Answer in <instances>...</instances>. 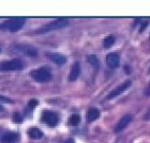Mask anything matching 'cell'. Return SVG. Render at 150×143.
Masks as SVG:
<instances>
[{
  "instance_id": "cell-20",
  "label": "cell",
  "mask_w": 150,
  "mask_h": 143,
  "mask_svg": "<svg viewBox=\"0 0 150 143\" xmlns=\"http://www.w3.org/2000/svg\"><path fill=\"white\" fill-rule=\"evenodd\" d=\"M144 120L145 121H148V120H150V108L147 110V112L145 113V115H144Z\"/></svg>"
},
{
  "instance_id": "cell-2",
  "label": "cell",
  "mask_w": 150,
  "mask_h": 143,
  "mask_svg": "<svg viewBox=\"0 0 150 143\" xmlns=\"http://www.w3.org/2000/svg\"><path fill=\"white\" fill-rule=\"evenodd\" d=\"M24 24H25V18L16 17V18L9 19L4 24L0 25V29H4V30H8V31L15 32V31H18L19 29L24 26Z\"/></svg>"
},
{
  "instance_id": "cell-6",
  "label": "cell",
  "mask_w": 150,
  "mask_h": 143,
  "mask_svg": "<svg viewBox=\"0 0 150 143\" xmlns=\"http://www.w3.org/2000/svg\"><path fill=\"white\" fill-rule=\"evenodd\" d=\"M41 120H42L43 123H46L48 125H56L58 123V121H59V118L53 111H44Z\"/></svg>"
},
{
  "instance_id": "cell-23",
  "label": "cell",
  "mask_w": 150,
  "mask_h": 143,
  "mask_svg": "<svg viewBox=\"0 0 150 143\" xmlns=\"http://www.w3.org/2000/svg\"><path fill=\"white\" fill-rule=\"evenodd\" d=\"M63 143H75V141L73 140L72 138H69V139H67V140L64 141Z\"/></svg>"
},
{
  "instance_id": "cell-10",
  "label": "cell",
  "mask_w": 150,
  "mask_h": 143,
  "mask_svg": "<svg viewBox=\"0 0 150 143\" xmlns=\"http://www.w3.org/2000/svg\"><path fill=\"white\" fill-rule=\"evenodd\" d=\"M18 140V135L13 131H9L3 134L0 138V142L1 143H15Z\"/></svg>"
},
{
  "instance_id": "cell-15",
  "label": "cell",
  "mask_w": 150,
  "mask_h": 143,
  "mask_svg": "<svg viewBox=\"0 0 150 143\" xmlns=\"http://www.w3.org/2000/svg\"><path fill=\"white\" fill-rule=\"evenodd\" d=\"M86 59H87V62L90 65L93 66L94 69H99L100 67V61H99V59L94 55H89V56H87Z\"/></svg>"
},
{
  "instance_id": "cell-3",
  "label": "cell",
  "mask_w": 150,
  "mask_h": 143,
  "mask_svg": "<svg viewBox=\"0 0 150 143\" xmlns=\"http://www.w3.org/2000/svg\"><path fill=\"white\" fill-rule=\"evenodd\" d=\"M30 76L37 82H47V81H50L52 79L50 71L48 69H46V67H41V69L32 71Z\"/></svg>"
},
{
  "instance_id": "cell-7",
  "label": "cell",
  "mask_w": 150,
  "mask_h": 143,
  "mask_svg": "<svg viewBox=\"0 0 150 143\" xmlns=\"http://www.w3.org/2000/svg\"><path fill=\"white\" fill-rule=\"evenodd\" d=\"M131 121H132V115L131 114L123 115V116L119 120L118 123L116 124L115 128H114V131H115L116 134H117V132H120V131H122L129 124H130V123H131Z\"/></svg>"
},
{
  "instance_id": "cell-8",
  "label": "cell",
  "mask_w": 150,
  "mask_h": 143,
  "mask_svg": "<svg viewBox=\"0 0 150 143\" xmlns=\"http://www.w3.org/2000/svg\"><path fill=\"white\" fill-rule=\"evenodd\" d=\"M120 62V58H119L118 53H110L107 55L106 57V63L107 65L110 66V69H116L119 65Z\"/></svg>"
},
{
  "instance_id": "cell-9",
  "label": "cell",
  "mask_w": 150,
  "mask_h": 143,
  "mask_svg": "<svg viewBox=\"0 0 150 143\" xmlns=\"http://www.w3.org/2000/svg\"><path fill=\"white\" fill-rule=\"evenodd\" d=\"M46 56L48 57L53 62L58 64V65H62L67 61L66 57L63 56L62 53H46Z\"/></svg>"
},
{
  "instance_id": "cell-1",
  "label": "cell",
  "mask_w": 150,
  "mask_h": 143,
  "mask_svg": "<svg viewBox=\"0 0 150 143\" xmlns=\"http://www.w3.org/2000/svg\"><path fill=\"white\" fill-rule=\"evenodd\" d=\"M69 25V20L67 18H58L56 20H53V22H48L45 26H43L42 28H40L39 30H37V33H46V32L53 31V30H59V29H62L64 27Z\"/></svg>"
},
{
  "instance_id": "cell-13",
  "label": "cell",
  "mask_w": 150,
  "mask_h": 143,
  "mask_svg": "<svg viewBox=\"0 0 150 143\" xmlns=\"http://www.w3.org/2000/svg\"><path fill=\"white\" fill-rule=\"evenodd\" d=\"M99 116H100V111L97 108H90L87 111V114H86V118H87L88 122L96 121Z\"/></svg>"
},
{
  "instance_id": "cell-16",
  "label": "cell",
  "mask_w": 150,
  "mask_h": 143,
  "mask_svg": "<svg viewBox=\"0 0 150 143\" xmlns=\"http://www.w3.org/2000/svg\"><path fill=\"white\" fill-rule=\"evenodd\" d=\"M114 43H115V37L112 36V35H108V36H106L103 40L104 48H110V47H112L114 45Z\"/></svg>"
},
{
  "instance_id": "cell-4",
  "label": "cell",
  "mask_w": 150,
  "mask_h": 143,
  "mask_svg": "<svg viewBox=\"0 0 150 143\" xmlns=\"http://www.w3.org/2000/svg\"><path fill=\"white\" fill-rule=\"evenodd\" d=\"M24 69V64L21 60L14 59L9 60V61H4V62L0 63V69L6 72H12V71H21Z\"/></svg>"
},
{
  "instance_id": "cell-22",
  "label": "cell",
  "mask_w": 150,
  "mask_h": 143,
  "mask_svg": "<svg viewBox=\"0 0 150 143\" xmlns=\"http://www.w3.org/2000/svg\"><path fill=\"white\" fill-rule=\"evenodd\" d=\"M145 94H146L147 96H150V83H149V86L147 87V89H146V92H145Z\"/></svg>"
},
{
  "instance_id": "cell-24",
  "label": "cell",
  "mask_w": 150,
  "mask_h": 143,
  "mask_svg": "<svg viewBox=\"0 0 150 143\" xmlns=\"http://www.w3.org/2000/svg\"><path fill=\"white\" fill-rule=\"evenodd\" d=\"M0 109H1V108H0Z\"/></svg>"
},
{
  "instance_id": "cell-19",
  "label": "cell",
  "mask_w": 150,
  "mask_h": 143,
  "mask_svg": "<svg viewBox=\"0 0 150 143\" xmlns=\"http://www.w3.org/2000/svg\"><path fill=\"white\" fill-rule=\"evenodd\" d=\"M38 100H31L30 102H29V104H28V106H29V108H31V109H33V108H35V107L38 106Z\"/></svg>"
},
{
  "instance_id": "cell-14",
  "label": "cell",
  "mask_w": 150,
  "mask_h": 143,
  "mask_svg": "<svg viewBox=\"0 0 150 143\" xmlns=\"http://www.w3.org/2000/svg\"><path fill=\"white\" fill-rule=\"evenodd\" d=\"M28 135H29V137L32 138V139H40V138L43 137V132L39 129V128H30L28 131Z\"/></svg>"
},
{
  "instance_id": "cell-18",
  "label": "cell",
  "mask_w": 150,
  "mask_h": 143,
  "mask_svg": "<svg viewBox=\"0 0 150 143\" xmlns=\"http://www.w3.org/2000/svg\"><path fill=\"white\" fill-rule=\"evenodd\" d=\"M13 121L15 122V123H21V122L23 121V116L19 113H14V115H13Z\"/></svg>"
},
{
  "instance_id": "cell-12",
  "label": "cell",
  "mask_w": 150,
  "mask_h": 143,
  "mask_svg": "<svg viewBox=\"0 0 150 143\" xmlns=\"http://www.w3.org/2000/svg\"><path fill=\"white\" fill-rule=\"evenodd\" d=\"M81 74V65L78 62H75L71 67V72L69 75V80L70 81H75L77 79V77Z\"/></svg>"
},
{
  "instance_id": "cell-11",
  "label": "cell",
  "mask_w": 150,
  "mask_h": 143,
  "mask_svg": "<svg viewBox=\"0 0 150 143\" xmlns=\"http://www.w3.org/2000/svg\"><path fill=\"white\" fill-rule=\"evenodd\" d=\"M17 48H18L19 51L24 53L26 56L28 57H32L33 58V57H37L38 55L37 49L33 46H31V45H18Z\"/></svg>"
},
{
  "instance_id": "cell-17",
  "label": "cell",
  "mask_w": 150,
  "mask_h": 143,
  "mask_svg": "<svg viewBox=\"0 0 150 143\" xmlns=\"http://www.w3.org/2000/svg\"><path fill=\"white\" fill-rule=\"evenodd\" d=\"M81 122V118H79V115L78 114H73L71 118H69V124L70 125H73V126H76L78 125V123Z\"/></svg>"
},
{
  "instance_id": "cell-5",
  "label": "cell",
  "mask_w": 150,
  "mask_h": 143,
  "mask_svg": "<svg viewBox=\"0 0 150 143\" xmlns=\"http://www.w3.org/2000/svg\"><path fill=\"white\" fill-rule=\"evenodd\" d=\"M130 86H131V81L130 80H127L125 81L123 83H121L120 86H118V87L116 88V89H114V90L110 92L108 95H107L106 100H112V98H115V97H118L119 95H121L125 91H127L130 88Z\"/></svg>"
},
{
  "instance_id": "cell-21",
  "label": "cell",
  "mask_w": 150,
  "mask_h": 143,
  "mask_svg": "<svg viewBox=\"0 0 150 143\" xmlns=\"http://www.w3.org/2000/svg\"><path fill=\"white\" fill-rule=\"evenodd\" d=\"M147 26H148V22H145L144 24H143V25L141 26V29H139V32H143V31H144L145 28H146Z\"/></svg>"
}]
</instances>
